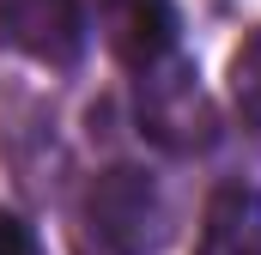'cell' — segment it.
<instances>
[{
	"mask_svg": "<svg viewBox=\"0 0 261 255\" xmlns=\"http://www.w3.org/2000/svg\"><path fill=\"white\" fill-rule=\"evenodd\" d=\"M231 97H237V110L261 128V31L231 55Z\"/></svg>",
	"mask_w": 261,
	"mask_h": 255,
	"instance_id": "obj_6",
	"label": "cell"
},
{
	"mask_svg": "<svg viewBox=\"0 0 261 255\" xmlns=\"http://www.w3.org/2000/svg\"><path fill=\"white\" fill-rule=\"evenodd\" d=\"M97 31L122 67H152L176 55V0H97Z\"/></svg>",
	"mask_w": 261,
	"mask_h": 255,
	"instance_id": "obj_4",
	"label": "cell"
},
{
	"mask_svg": "<svg viewBox=\"0 0 261 255\" xmlns=\"http://www.w3.org/2000/svg\"><path fill=\"white\" fill-rule=\"evenodd\" d=\"M0 31L18 55L43 67H73L85 55V6L79 0H0Z\"/></svg>",
	"mask_w": 261,
	"mask_h": 255,
	"instance_id": "obj_3",
	"label": "cell"
},
{
	"mask_svg": "<svg viewBox=\"0 0 261 255\" xmlns=\"http://www.w3.org/2000/svg\"><path fill=\"white\" fill-rule=\"evenodd\" d=\"M85 219H91V237L110 255H158L170 237V213H164V194L146 170L116 164L103 170L91 194H85Z\"/></svg>",
	"mask_w": 261,
	"mask_h": 255,
	"instance_id": "obj_2",
	"label": "cell"
},
{
	"mask_svg": "<svg viewBox=\"0 0 261 255\" xmlns=\"http://www.w3.org/2000/svg\"><path fill=\"white\" fill-rule=\"evenodd\" d=\"M0 255H43L37 231H31L18 213H0Z\"/></svg>",
	"mask_w": 261,
	"mask_h": 255,
	"instance_id": "obj_7",
	"label": "cell"
},
{
	"mask_svg": "<svg viewBox=\"0 0 261 255\" xmlns=\"http://www.w3.org/2000/svg\"><path fill=\"white\" fill-rule=\"evenodd\" d=\"M134 116H140V134L152 146H164L176 158L206 152L219 140V116H213V104L200 91V73L182 49L134 73Z\"/></svg>",
	"mask_w": 261,
	"mask_h": 255,
	"instance_id": "obj_1",
	"label": "cell"
},
{
	"mask_svg": "<svg viewBox=\"0 0 261 255\" xmlns=\"http://www.w3.org/2000/svg\"><path fill=\"white\" fill-rule=\"evenodd\" d=\"M195 255H261V189L225 183V189L206 194Z\"/></svg>",
	"mask_w": 261,
	"mask_h": 255,
	"instance_id": "obj_5",
	"label": "cell"
}]
</instances>
